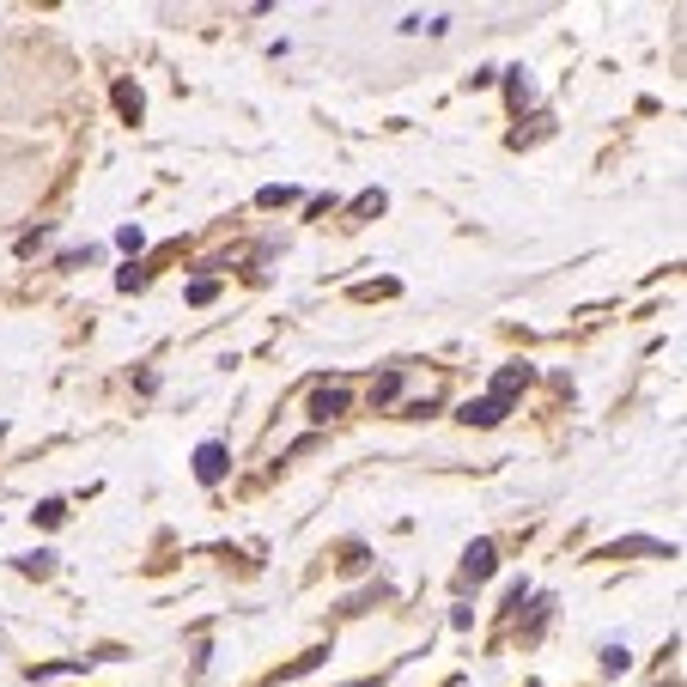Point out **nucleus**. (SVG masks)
<instances>
[{
  "instance_id": "obj_5",
  "label": "nucleus",
  "mask_w": 687,
  "mask_h": 687,
  "mask_svg": "<svg viewBox=\"0 0 687 687\" xmlns=\"http://www.w3.org/2000/svg\"><path fill=\"white\" fill-rule=\"evenodd\" d=\"M341 408H347V390H317V396H311V414H317V420H335Z\"/></svg>"
},
{
  "instance_id": "obj_7",
  "label": "nucleus",
  "mask_w": 687,
  "mask_h": 687,
  "mask_svg": "<svg viewBox=\"0 0 687 687\" xmlns=\"http://www.w3.org/2000/svg\"><path fill=\"white\" fill-rule=\"evenodd\" d=\"M396 390H402V377H396V371H384V377H377V390H371V396H377V402H390Z\"/></svg>"
},
{
  "instance_id": "obj_4",
  "label": "nucleus",
  "mask_w": 687,
  "mask_h": 687,
  "mask_svg": "<svg viewBox=\"0 0 687 687\" xmlns=\"http://www.w3.org/2000/svg\"><path fill=\"white\" fill-rule=\"evenodd\" d=\"M463 420H469V426H499V420H505V402H493V396H487V402H469Z\"/></svg>"
},
{
  "instance_id": "obj_3",
  "label": "nucleus",
  "mask_w": 687,
  "mask_h": 687,
  "mask_svg": "<svg viewBox=\"0 0 687 687\" xmlns=\"http://www.w3.org/2000/svg\"><path fill=\"white\" fill-rule=\"evenodd\" d=\"M493 566H499V560H493V542H475V548L463 554V572H469V578H493Z\"/></svg>"
},
{
  "instance_id": "obj_6",
  "label": "nucleus",
  "mask_w": 687,
  "mask_h": 687,
  "mask_svg": "<svg viewBox=\"0 0 687 687\" xmlns=\"http://www.w3.org/2000/svg\"><path fill=\"white\" fill-rule=\"evenodd\" d=\"M19 566H25V572H37V578H43V572H49V566H55V554H49V548H37V554H25V560H19Z\"/></svg>"
},
{
  "instance_id": "obj_2",
  "label": "nucleus",
  "mask_w": 687,
  "mask_h": 687,
  "mask_svg": "<svg viewBox=\"0 0 687 687\" xmlns=\"http://www.w3.org/2000/svg\"><path fill=\"white\" fill-rule=\"evenodd\" d=\"M523 384H529V365H505V371L493 377V402H511Z\"/></svg>"
},
{
  "instance_id": "obj_1",
  "label": "nucleus",
  "mask_w": 687,
  "mask_h": 687,
  "mask_svg": "<svg viewBox=\"0 0 687 687\" xmlns=\"http://www.w3.org/2000/svg\"><path fill=\"white\" fill-rule=\"evenodd\" d=\"M219 475H225V444H201V450H195V481L213 487Z\"/></svg>"
},
{
  "instance_id": "obj_8",
  "label": "nucleus",
  "mask_w": 687,
  "mask_h": 687,
  "mask_svg": "<svg viewBox=\"0 0 687 687\" xmlns=\"http://www.w3.org/2000/svg\"><path fill=\"white\" fill-rule=\"evenodd\" d=\"M116 104H122L128 116H140V92H134V86H116Z\"/></svg>"
}]
</instances>
